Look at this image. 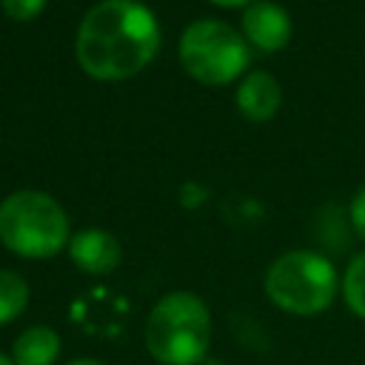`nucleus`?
Returning a JSON list of instances; mask_svg holds the SVG:
<instances>
[{
	"mask_svg": "<svg viewBox=\"0 0 365 365\" xmlns=\"http://www.w3.org/2000/svg\"><path fill=\"white\" fill-rule=\"evenodd\" d=\"M0 365H14V362H11V356H6V354H0Z\"/></svg>",
	"mask_w": 365,
	"mask_h": 365,
	"instance_id": "17",
	"label": "nucleus"
},
{
	"mask_svg": "<svg viewBox=\"0 0 365 365\" xmlns=\"http://www.w3.org/2000/svg\"><path fill=\"white\" fill-rule=\"evenodd\" d=\"M342 297L348 302V308L365 319V251L356 254L351 259V265L345 268L342 277Z\"/></svg>",
	"mask_w": 365,
	"mask_h": 365,
	"instance_id": "11",
	"label": "nucleus"
},
{
	"mask_svg": "<svg viewBox=\"0 0 365 365\" xmlns=\"http://www.w3.org/2000/svg\"><path fill=\"white\" fill-rule=\"evenodd\" d=\"M242 34L259 51H277L291 37V17L271 0H254L242 11Z\"/></svg>",
	"mask_w": 365,
	"mask_h": 365,
	"instance_id": "6",
	"label": "nucleus"
},
{
	"mask_svg": "<svg viewBox=\"0 0 365 365\" xmlns=\"http://www.w3.org/2000/svg\"><path fill=\"white\" fill-rule=\"evenodd\" d=\"M0 240L20 257L46 259L66 245L68 217L54 197L23 188L0 202Z\"/></svg>",
	"mask_w": 365,
	"mask_h": 365,
	"instance_id": "3",
	"label": "nucleus"
},
{
	"mask_svg": "<svg viewBox=\"0 0 365 365\" xmlns=\"http://www.w3.org/2000/svg\"><path fill=\"white\" fill-rule=\"evenodd\" d=\"M29 305V285L20 274L0 268V325L17 319Z\"/></svg>",
	"mask_w": 365,
	"mask_h": 365,
	"instance_id": "10",
	"label": "nucleus"
},
{
	"mask_svg": "<svg viewBox=\"0 0 365 365\" xmlns=\"http://www.w3.org/2000/svg\"><path fill=\"white\" fill-rule=\"evenodd\" d=\"M180 60L185 71L208 86H222L240 77L251 63L248 43L237 29L222 20H197L180 37Z\"/></svg>",
	"mask_w": 365,
	"mask_h": 365,
	"instance_id": "5",
	"label": "nucleus"
},
{
	"mask_svg": "<svg viewBox=\"0 0 365 365\" xmlns=\"http://www.w3.org/2000/svg\"><path fill=\"white\" fill-rule=\"evenodd\" d=\"M336 271L331 259L314 251H288L265 271L268 299L297 317L322 314L336 297Z\"/></svg>",
	"mask_w": 365,
	"mask_h": 365,
	"instance_id": "4",
	"label": "nucleus"
},
{
	"mask_svg": "<svg viewBox=\"0 0 365 365\" xmlns=\"http://www.w3.org/2000/svg\"><path fill=\"white\" fill-rule=\"evenodd\" d=\"M157 48V17L140 0L94 3L83 17L74 43L80 68L97 80H125L143 71Z\"/></svg>",
	"mask_w": 365,
	"mask_h": 365,
	"instance_id": "1",
	"label": "nucleus"
},
{
	"mask_svg": "<svg viewBox=\"0 0 365 365\" xmlns=\"http://www.w3.org/2000/svg\"><path fill=\"white\" fill-rule=\"evenodd\" d=\"M282 88L268 71H251L237 88V106L248 120H268L279 108Z\"/></svg>",
	"mask_w": 365,
	"mask_h": 365,
	"instance_id": "8",
	"label": "nucleus"
},
{
	"mask_svg": "<svg viewBox=\"0 0 365 365\" xmlns=\"http://www.w3.org/2000/svg\"><path fill=\"white\" fill-rule=\"evenodd\" d=\"M200 365H225V362H220V359H211V356H205Z\"/></svg>",
	"mask_w": 365,
	"mask_h": 365,
	"instance_id": "16",
	"label": "nucleus"
},
{
	"mask_svg": "<svg viewBox=\"0 0 365 365\" xmlns=\"http://www.w3.org/2000/svg\"><path fill=\"white\" fill-rule=\"evenodd\" d=\"M60 356V336L48 325L26 328L11 345L14 365H54Z\"/></svg>",
	"mask_w": 365,
	"mask_h": 365,
	"instance_id": "9",
	"label": "nucleus"
},
{
	"mask_svg": "<svg viewBox=\"0 0 365 365\" xmlns=\"http://www.w3.org/2000/svg\"><path fill=\"white\" fill-rule=\"evenodd\" d=\"M66 365H106V362H97V359H71Z\"/></svg>",
	"mask_w": 365,
	"mask_h": 365,
	"instance_id": "14",
	"label": "nucleus"
},
{
	"mask_svg": "<svg viewBox=\"0 0 365 365\" xmlns=\"http://www.w3.org/2000/svg\"><path fill=\"white\" fill-rule=\"evenodd\" d=\"M46 6V0H3V11L11 20H31L34 14H40Z\"/></svg>",
	"mask_w": 365,
	"mask_h": 365,
	"instance_id": "12",
	"label": "nucleus"
},
{
	"mask_svg": "<svg viewBox=\"0 0 365 365\" xmlns=\"http://www.w3.org/2000/svg\"><path fill=\"white\" fill-rule=\"evenodd\" d=\"M68 254L80 271L100 277V274H111L120 265L123 248L114 234L103 228H86L68 240Z\"/></svg>",
	"mask_w": 365,
	"mask_h": 365,
	"instance_id": "7",
	"label": "nucleus"
},
{
	"mask_svg": "<svg viewBox=\"0 0 365 365\" xmlns=\"http://www.w3.org/2000/svg\"><path fill=\"white\" fill-rule=\"evenodd\" d=\"M351 222H354V231L365 240V185H359L351 200Z\"/></svg>",
	"mask_w": 365,
	"mask_h": 365,
	"instance_id": "13",
	"label": "nucleus"
},
{
	"mask_svg": "<svg viewBox=\"0 0 365 365\" xmlns=\"http://www.w3.org/2000/svg\"><path fill=\"white\" fill-rule=\"evenodd\" d=\"M211 345L208 305L191 291L157 299L145 319V348L163 365H200Z\"/></svg>",
	"mask_w": 365,
	"mask_h": 365,
	"instance_id": "2",
	"label": "nucleus"
},
{
	"mask_svg": "<svg viewBox=\"0 0 365 365\" xmlns=\"http://www.w3.org/2000/svg\"><path fill=\"white\" fill-rule=\"evenodd\" d=\"M217 6H242V3H251V0H211Z\"/></svg>",
	"mask_w": 365,
	"mask_h": 365,
	"instance_id": "15",
	"label": "nucleus"
}]
</instances>
